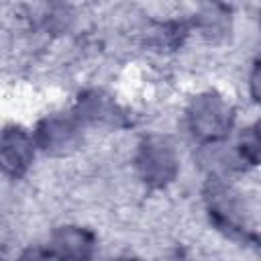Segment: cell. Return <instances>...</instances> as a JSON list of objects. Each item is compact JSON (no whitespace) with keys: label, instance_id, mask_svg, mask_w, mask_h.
<instances>
[{"label":"cell","instance_id":"4","mask_svg":"<svg viewBox=\"0 0 261 261\" xmlns=\"http://www.w3.org/2000/svg\"><path fill=\"white\" fill-rule=\"evenodd\" d=\"M94 234L82 226H61L47 243V255L55 261H90L94 255Z\"/></svg>","mask_w":261,"mask_h":261},{"label":"cell","instance_id":"2","mask_svg":"<svg viewBox=\"0 0 261 261\" xmlns=\"http://www.w3.org/2000/svg\"><path fill=\"white\" fill-rule=\"evenodd\" d=\"M137 169L143 181L153 188L169 184L177 173V153L171 141L161 135L147 137L139 147Z\"/></svg>","mask_w":261,"mask_h":261},{"label":"cell","instance_id":"9","mask_svg":"<svg viewBox=\"0 0 261 261\" xmlns=\"http://www.w3.org/2000/svg\"><path fill=\"white\" fill-rule=\"evenodd\" d=\"M253 133H255V137H257V139H259V143H261V120L253 126Z\"/></svg>","mask_w":261,"mask_h":261},{"label":"cell","instance_id":"1","mask_svg":"<svg viewBox=\"0 0 261 261\" xmlns=\"http://www.w3.org/2000/svg\"><path fill=\"white\" fill-rule=\"evenodd\" d=\"M188 124L194 137L206 143H214L228 133L232 124V110L220 94L204 92L192 98L188 106Z\"/></svg>","mask_w":261,"mask_h":261},{"label":"cell","instance_id":"3","mask_svg":"<svg viewBox=\"0 0 261 261\" xmlns=\"http://www.w3.org/2000/svg\"><path fill=\"white\" fill-rule=\"evenodd\" d=\"M80 141L77 118L53 114L39 122L35 130V143L49 155H65L75 149Z\"/></svg>","mask_w":261,"mask_h":261},{"label":"cell","instance_id":"10","mask_svg":"<svg viewBox=\"0 0 261 261\" xmlns=\"http://www.w3.org/2000/svg\"><path fill=\"white\" fill-rule=\"evenodd\" d=\"M116 261H135V259H128V257H120V259H116Z\"/></svg>","mask_w":261,"mask_h":261},{"label":"cell","instance_id":"7","mask_svg":"<svg viewBox=\"0 0 261 261\" xmlns=\"http://www.w3.org/2000/svg\"><path fill=\"white\" fill-rule=\"evenodd\" d=\"M249 90H251V96L257 104H261V63L255 65V69L251 71V77H249Z\"/></svg>","mask_w":261,"mask_h":261},{"label":"cell","instance_id":"5","mask_svg":"<svg viewBox=\"0 0 261 261\" xmlns=\"http://www.w3.org/2000/svg\"><path fill=\"white\" fill-rule=\"evenodd\" d=\"M35 145L33 137L20 126H6L0 141V163L4 173L12 177L22 175L33 161Z\"/></svg>","mask_w":261,"mask_h":261},{"label":"cell","instance_id":"6","mask_svg":"<svg viewBox=\"0 0 261 261\" xmlns=\"http://www.w3.org/2000/svg\"><path fill=\"white\" fill-rule=\"evenodd\" d=\"M112 112H114L112 102L106 96L94 92V94L84 96L80 100L77 120H82V118H88V120H106V118H112Z\"/></svg>","mask_w":261,"mask_h":261},{"label":"cell","instance_id":"8","mask_svg":"<svg viewBox=\"0 0 261 261\" xmlns=\"http://www.w3.org/2000/svg\"><path fill=\"white\" fill-rule=\"evenodd\" d=\"M47 253H43L41 249H29V251H24L16 261H47Z\"/></svg>","mask_w":261,"mask_h":261}]
</instances>
